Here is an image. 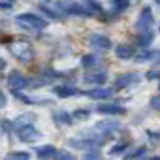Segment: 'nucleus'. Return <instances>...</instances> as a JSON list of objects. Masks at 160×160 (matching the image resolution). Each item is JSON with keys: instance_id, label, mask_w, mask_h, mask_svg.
Here are the masks:
<instances>
[{"instance_id": "nucleus-1", "label": "nucleus", "mask_w": 160, "mask_h": 160, "mask_svg": "<svg viewBox=\"0 0 160 160\" xmlns=\"http://www.w3.org/2000/svg\"><path fill=\"white\" fill-rule=\"evenodd\" d=\"M122 128V122L117 118H102L99 122H96L93 125V128H88L90 131L82 133L85 136H104V138H109L112 133L118 131Z\"/></svg>"}, {"instance_id": "nucleus-2", "label": "nucleus", "mask_w": 160, "mask_h": 160, "mask_svg": "<svg viewBox=\"0 0 160 160\" xmlns=\"http://www.w3.org/2000/svg\"><path fill=\"white\" fill-rule=\"evenodd\" d=\"M108 138L104 136H85L80 135L77 138H69L68 139V146L77 151H91V149H98L104 144V141Z\"/></svg>"}, {"instance_id": "nucleus-3", "label": "nucleus", "mask_w": 160, "mask_h": 160, "mask_svg": "<svg viewBox=\"0 0 160 160\" xmlns=\"http://www.w3.org/2000/svg\"><path fill=\"white\" fill-rule=\"evenodd\" d=\"M8 50L19 62H31L35 56V51H34L32 45L29 42H26V40H16V42L10 43Z\"/></svg>"}, {"instance_id": "nucleus-4", "label": "nucleus", "mask_w": 160, "mask_h": 160, "mask_svg": "<svg viewBox=\"0 0 160 160\" xmlns=\"http://www.w3.org/2000/svg\"><path fill=\"white\" fill-rule=\"evenodd\" d=\"M15 21L18 26H21L24 29H29V31H43L48 26L47 19H43L38 15H34V13H21V15L15 18Z\"/></svg>"}, {"instance_id": "nucleus-5", "label": "nucleus", "mask_w": 160, "mask_h": 160, "mask_svg": "<svg viewBox=\"0 0 160 160\" xmlns=\"http://www.w3.org/2000/svg\"><path fill=\"white\" fill-rule=\"evenodd\" d=\"M154 15L151 7H144L139 13V16L135 22V29L138 34H144V32H151L154 31Z\"/></svg>"}, {"instance_id": "nucleus-6", "label": "nucleus", "mask_w": 160, "mask_h": 160, "mask_svg": "<svg viewBox=\"0 0 160 160\" xmlns=\"http://www.w3.org/2000/svg\"><path fill=\"white\" fill-rule=\"evenodd\" d=\"M139 82H141V75L138 72H125V74H120L114 80V87L117 90H125L133 85H138Z\"/></svg>"}, {"instance_id": "nucleus-7", "label": "nucleus", "mask_w": 160, "mask_h": 160, "mask_svg": "<svg viewBox=\"0 0 160 160\" xmlns=\"http://www.w3.org/2000/svg\"><path fill=\"white\" fill-rule=\"evenodd\" d=\"M16 136L21 142H34L37 139L42 138V133L38 130H35L34 125H24L21 128H16Z\"/></svg>"}, {"instance_id": "nucleus-8", "label": "nucleus", "mask_w": 160, "mask_h": 160, "mask_svg": "<svg viewBox=\"0 0 160 160\" xmlns=\"http://www.w3.org/2000/svg\"><path fill=\"white\" fill-rule=\"evenodd\" d=\"M88 45L93 50H98V51H108L112 48L111 38L102 35V34H90L88 35Z\"/></svg>"}, {"instance_id": "nucleus-9", "label": "nucleus", "mask_w": 160, "mask_h": 160, "mask_svg": "<svg viewBox=\"0 0 160 160\" xmlns=\"http://www.w3.org/2000/svg\"><path fill=\"white\" fill-rule=\"evenodd\" d=\"M78 95H83L90 99H96V101H104L112 98L114 91L111 88H91V90H78Z\"/></svg>"}, {"instance_id": "nucleus-10", "label": "nucleus", "mask_w": 160, "mask_h": 160, "mask_svg": "<svg viewBox=\"0 0 160 160\" xmlns=\"http://www.w3.org/2000/svg\"><path fill=\"white\" fill-rule=\"evenodd\" d=\"M7 83L11 90H24L29 85V78H26L19 71H11L7 77Z\"/></svg>"}, {"instance_id": "nucleus-11", "label": "nucleus", "mask_w": 160, "mask_h": 160, "mask_svg": "<svg viewBox=\"0 0 160 160\" xmlns=\"http://www.w3.org/2000/svg\"><path fill=\"white\" fill-rule=\"evenodd\" d=\"M99 114H104V115H123L127 112L125 108H122V106H118L115 102H108V104H99L98 109H96Z\"/></svg>"}, {"instance_id": "nucleus-12", "label": "nucleus", "mask_w": 160, "mask_h": 160, "mask_svg": "<svg viewBox=\"0 0 160 160\" xmlns=\"http://www.w3.org/2000/svg\"><path fill=\"white\" fill-rule=\"evenodd\" d=\"M35 120H37V118H35V114H32V112L21 114L19 117H16V118L11 122V130L15 131L16 128H21V127H24V125H34Z\"/></svg>"}, {"instance_id": "nucleus-13", "label": "nucleus", "mask_w": 160, "mask_h": 160, "mask_svg": "<svg viewBox=\"0 0 160 160\" xmlns=\"http://www.w3.org/2000/svg\"><path fill=\"white\" fill-rule=\"evenodd\" d=\"M53 122H55L58 127H71L72 125V115L66 111H55L53 112Z\"/></svg>"}, {"instance_id": "nucleus-14", "label": "nucleus", "mask_w": 160, "mask_h": 160, "mask_svg": "<svg viewBox=\"0 0 160 160\" xmlns=\"http://www.w3.org/2000/svg\"><path fill=\"white\" fill-rule=\"evenodd\" d=\"M53 93L58 96V98H72L75 95H78V90L71 87V85H56V87H53Z\"/></svg>"}, {"instance_id": "nucleus-15", "label": "nucleus", "mask_w": 160, "mask_h": 160, "mask_svg": "<svg viewBox=\"0 0 160 160\" xmlns=\"http://www.w3.org/2000/svg\"><path fill=\"white\" fill-rule=\"evenodd\" d=\"M83 82L85 83H91V85H102L108 82V75H106V71H98V72H91L87 74L83 77Z\"/></svg>"}, {"instance_id": "nucleus-16", "label": "nucleus", "mask_w": 160, "mask_h": 160, "mask_svg": "<svg viewBox=\"0 0 160 160\" xmlns=\"http://www.w3.org/2000/svg\"><path fill=\"white\" fill-rule=\"evenodd\" d=\"M135 53H136L135 48L128 43H120V45L115 47V56L120 58V59H131L135 56Z\"/></svg>"}, {"instance_id": "nucleus-17", "label": "nucleus", "mask_w": 160, "mask_h": 160, "mask_svg": "<svg viewBox=\"0 0 160 160\" xmlns=\"http://www.w3.org/2000/svg\"><path fill=\"white\" fill-rule=\"evenodd\" d=\"M58 152V149L55 148V146H51V144H45V146H40V148H35V154L38 158H53L55 157V154Z\"/></svg>"}, {"instance_id": "nucleus-18", "label": "nucleus", "mask_w": 160, "mask_h": 160, "mask_svg": "<svg viewBox=\"0 0 160 160\" xmlns=\"http://www.w3.org/2000/svg\"><path fill=\"white\" fill-rule=\"evenodd\" d=\"M152 40H154V31L144 32V34H138V37H136V45H139L141 48H148V47H151Z\"/></svg>"}, {"instance_id": "nucleus-19", "label": "nucleus", "mask_w": 160, "mask_h": 160, "mask_svg": "<svg viewBox=\"0 0 160 160\" xmlns=\"http://www.w3.org/2000/svg\"><path fill=\"white\" fill-rule=\"evenodd\" d=\"M11 95L15 96L16 99H19L21 102H24V104H28V106H34V104L40 102V101H37V99H32V98H29L28 95H24V93H21L19 90H11Z\"/></svg>"}, {"instance_id": "nucleus-20", "label": "nucleus", "mask_w": 160, "mask_h": 160, "mask_svg": "<svg viewBox=\"0 0 160 160\" xmlns=\"http://www.w3.org/2000/svg\"><path fill=\"white\" fill-rule=\"evenodd\" d=\"M29 158H31L29 152H26V151H15V152L7 154V157L3 160H29Z\"/></svg>"}, {"instance_id": "nucleus-21", "label": "nucleus", "mask_w": 160, "mask_h": 160, "mask_svg": "<svg viewBox=\"0 0 160 160\" xmlns=\"http://www.w3.org/2000/svg\"><path fill=\"white\" fill-rule=\"evenodd\" d=\"M115 13H122L130 7V0H109Z\"/></svg>"}, {"instance_id": "nucleus-22", "label": "nucleus", "mask_w": 160, "mask_h": 160, "mask_svg": "<svg viewBox=\"0 0 160 160\" xmlns=\"http://www.w3.org/2000/svg\"><path fill=\"white\" fill-rule=\"evenodd\" d=\"M80 62H82V66H83L85 69H90V68H93V66L96 64V56L93 55V53H87V55L82 56Z\"/></svg>"}, {"instance_id": "nucleus-23", "label": "nucleus", "mask_w": 160, "mask_h": 160, "mask_svg": "<svg viewBox=\"0 0 160 160\" xmlns=\"http://www.w3.org/2000/svg\"><path fill=\"white\" fill-rule=\"evenodd\" d=\"M127 149H128V142H118V144H114L112 148L109 149V155H120V154H123Z\"/></svg>"}, {"instance_id": "nucleus-24", "label": "nucleus", "mask_w": 160, "mask_h": 160, "mask_svg": "<svg viewBox=\"0 0 160 160\" xmlns=\"http://www.w3.org/2000/svg\"><path fill=\"white\" fill-rule=\"evenodd\" d=\"M101 152L98 149H91V151H85V154L82 155L80 160H101Z\"/></svg>"}, {"instance_id": "nucleus-25", "label": "nucleus", "mask_w": 160, "mask_h": 160, "mask_svg": "<svg viewBox=\"0 0 160 160\" xmlns=\"http://www.w3.org/2000/svg\"><path fill=\"white\" fill-rule=\"evenodd\" d=\"M135 61L136 62H146V61H151L152 58V51H141V53H135Z\"/></svg>"}, {"instance_id": "nucleus-26", "label": "nucleus", "mask_w": 160, "mask_h": 160, "mask_svg": "<svg viewBox=\"0 0 160 160\" xmlns=\"http://www.w3.org/2000/svg\"><path fill=\"white\" fill-rule=\"evenodd\" d=\"M146 78H148V80L160 78V66H154L152 69H149L148 72H146Z\"/></svg>"}, {"instance_id": "nucleus-27", "label": "nucleus", "mask_w": 160, "mask_h": 160, "mask_svg": "<svg viewBox=\"0 0 160 160\" xmlns=\"http://www.w3.org/2000/svg\"><path fill=\"white\" fill-rule=\"evenodd\" d=\"M144 154H146V148H144V146H141V148H138L136 151H133L130 155H127L125 160H135V158H139V157L144 155Z\"/></svg>"}, {"instance_id": "nucleus-28", "label": "nucleus", "mask_w": 160, "mask_h": 160, "mask_svg": "<svg viewBox=\"0 0 160 160\" xmlns=\"http://www.w3.org/2000/svg\"><path fill=\"white\" fill-rule=\"evenodd\" d=\"M55 160H77L72 154H69V152H66V151H61V152H56L55 154V157H53Z\"/></svg>"}, {"instance_id": "nucleus-29", "label": "nucleus", "mask_w": 160, "mask_h": 160, "mask_svg": "<svg viewBox=\"0 0 160 160\" xmlns=\"http://www.w3.org/2000/svg\"><path fill=\"white\" fill-rule=\"evenodd\" d=\"M90 115H91V112H90L88 109H77V111L72 114V117L80 118V120H85V118H88Z\"/></svg>"}, {"instance_id": "nucleus-30", "label": "nucleus", "mask_w": 160, "mask_h": 160, "mask_svg": "<svg viewBox=\"0 0 160 160\" xmlns=\"http://www.w3.org/2000/svg\"><path fill=\"white\" fill-rule=\"evenodd\" d=\"M149 104H151V108H152L154 111H160V95L152 96L151 101H149Z\"/></svg>"}, {"instance_id": "nucleus-31", "label": "nucleus", "mask_w": 160, "mask_h": 160, "mask_svg": "<svg viewBox=\"0 0 160 160\" xmlns=\"http://www.w3.org/2000/svg\"><path fill=\"white\" fill-rule=\"evenodd\" d=\"M40 11H43L45 15L48 16V18H51V19H58V15L53 10H50V8H47V7H40Z\"/></svg>"}, {"instance_id": "nucleus-32", "label": "nucleus", "mask_w": 160, "mask_h": 160, "mask_svg": "<svg viewBox=\"0 0 160 160\" xmlns=\"http://www.w3.org/2000/svg\"><path fill=\"white\" fill-rule=\"evenodd\" d=\"M7 102H8V99H7V95L0 90V109H3L5 106H7Z\"/></svg>"}, {"instance_id": "nucleus-33", "label": "nucleus", "mask_w": 160, "mask_h": 160, "mask_svg": "<svg viewBox=\"0 0 160 160\" xmlns=\"http://www.w3.org/2000/svg\"><path fill=\"white\" fill-rule=\"evenodd\" d=\"M10 8H13L11 2H3V0H0V10H10Z\"/></svg>"}, {"instance_id": "nucleus-34", "label": "nucleus", "mask_w": 160, "mask_h": 160, "mask_svg": "<svg viewBox=\"0 0 160 160\" xmlns=\"http://www.w3.org/2000/svg\"><path fill=\"white\" fill-rule=\"evenodd\" d=\"M151 61H155V62H158V64H160V50L152 51V58H151Z\"/></svg>"}, {"instance_id": "nucleus-35", "label": "nucleus", "mask_w": 160, "mask_h": 160, "mask_svg": "<svg viewBox=\"0 0 160 160\" xmlns=\"http://www.w3.org/2000/svg\"><path fill=\"white\" fill-rule=\"evenodd\" d=\"M151 160H160V157H158V155H155V157H152Z\"/></svg>"}, {"instance_id": "nucleus-36", "label": "nucleus", "mask_w": 160, "mask_h": 160, "mask_svg": "<svg viewBox=\"0 0 160 160\" xmlns=\"http://www.w3.org/2000/svg\"><path fill=\"white\" fill-rule=\"evenodd\" d=\"M155 3H157V5H160V0H155Z\"/></svg>"}, {"instance_id": "nucleus-37", "label": "nucleus", "mask_w": 160, "mask_h": 160, "mask_svg": "<svg viewBox=\"0 0 160 160\" xmlns=\"http://www.w3.org/2000/svg\"><path fill=\"white\" fill-rule=\"evenodd\" d=\"M158 32H160V22H158Z\"/></svg>"}, {"instance_id": "nucleus-38", "label": "nucleus", "mask_w": 160, "mask_h": 160, "mask_svg": "<svg viewBox=\"0 0 160 160\" xmlns=\"http://www.w3.org/2000/svg\"><path fill=\"white\" fill-rule=\"evenodd\" d=\"M158 91H160V85H158Z\"/></svg>"}, {"instance_id": "nucleus-39", "label": "nucleus", "mask_w": 160, "mask_h": 160, "mask_svg": "<svg viewBox=\"0 0 160 160\" xmlns=\"http://www.w3.org/2000/svg\"><path fill=\"white\" fill-rule=\"evenodd\" d=\"M45 2H50V0H45Z\"/></svg>"}, {"instance_id": "nucleus-40", "label": "nucleus", "mask_w": 160, "mask_h": 160, "mask_svg": "<svg viewBox=\"0 0 160 160\" xmlns=\"http://www.w3.org/2000/svg\"><path fill=\"white\" fill-rule=\"evenodd\" d=\"M158 133H160V130H158Z\"/></svg>"}]
</instances>
